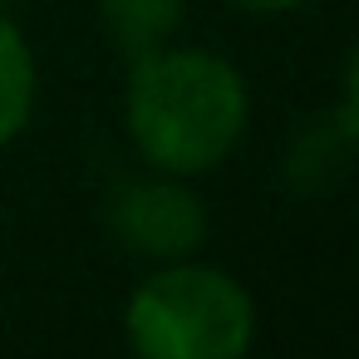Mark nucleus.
<instances>
[{"label":"nucleus","instance_id":"f257e3e1","mask_svg":"<svg viewBox=\"0 0 359 359\" xmlns=\"http://www.w3.org/2000/svg\"><path fill=\"white\" fill-rule=\"evenodd\" d=\"M246 84L207 50H153L128 74V133L172 177L212 172L246 133Z\"/></svg>","mask_w":359,"mask_h":359},{"label":"nucleus","instance_id":"f03ea898","mask_svg":"<svg viewBox=\"0 0 359 359\" xmlns=\"http://www.w3.org/2000/svg\"><path fill=\"white\" fill-rule=\"evenodd\" d=\"M251 334L256 305L217 266L168 261L128 300V339L148 359H236Z\"/></svg>","mask_w":359,"mask_h":359},{"label":"nucleus","instance_id":"7ed1b4c3","mask_svg":"<svg viewBox=\"0 0 359 359\" xmlns=\"http://www.w3.org/2000/svg\"><path fill=\"white\" fill-rule=\"evenodd\" d=\"M109 231L123 251L148 261H187L207 236V212L197 192L172 177H138L114 187L109 197Z\"/></svg>","mask_w":359,"mask_h":359},{"label":"nucleus","instance_id":"20e7f679","mask_svg":"<svg viewBox=\"0 0 359 359\" xmlns=\"http://www.w3.org/2000/svg\"><path fill=\"white\" fill-rule=\"evenodd\" d=\"M349 148H354V99H344V109L334 118H310V128L295 138L290 148V163H285V177L295 192H320L330 187L344 163H349Z\"/></svg>","mask_w":359,"mask_h":359},{"label":"nucleus","instance_id":"39448f33","mask_svg":"<svg viewBox=\"0 0 359 359\" xmlns=\"http://www.w3.org/2000/svg\"><path fill=\"white\" fill-rule=\"evenodd\" d=\"M99 20L114 50L133 65L172 40L182 25V0H99Z\"/></svg>","mask_w":359,"mask_h":359},{"label":"nucleus","instance_id":"423d86ee","mask_svg":"<svg viewBox=\"0 0 359 359\" xmlns=\"http://www.w3.org/2000/svg\"><path fill=\"white\" fill-rule=\"evenodd\" d=\"M35 109V60L25 35L0 15V143H11Z\"/></svg>","mask_w":359,"mask_h":359},{"label":"nucleus","instance_id":"0eeeda50","mask_svg":"<svg viewBox=\"0 0 359 359\" xmlns=\"http://www.w3.org/2000/svg\"><path fill=\"white\" fill-rule=\"evenodd\" d=\"M241 11H261V15H276V11H295L305 6V0H236Z\"/></svg>","mask_w":359,"mask_h":359}]
</instances>
